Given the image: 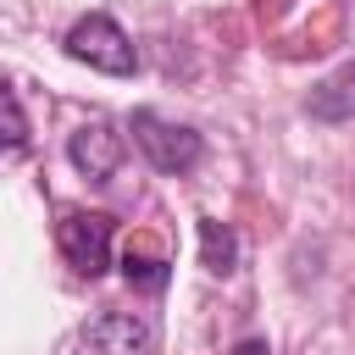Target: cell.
<instances>
[{
    "label": "cell",
    "mask_w": 355,
    "mask_h": 355,
    "mask_svg": "<svg viewBox=\"0 0 355 355\" xmlns=\"http://www.w3.org/2000/svg\"><path fill=\"white\" fill-rule=\"evenodd\" d=\"M67 161L78 166V178L111 183L116 166H122V133H116L111 122H83V128L67 139Z\"/></svg>",
    "instance_id": "5b68a950"
},
{
    "label": "cell",
    "mask_w": 355,
    "mask_h": 355,
    "mask_svg": "<svg viewBox=\"0 0 355 355\" xmlns=\"http://www.w3.org/2000/svg\"><path fill=\"white\" fill-rule=\"evenodd\" d=\"M28 155V116H22V100L11 83H0V166Z\"/></svg>",
    "instance_id": "ba28073f"
},
{
    "label": "cell",
    "mask_w": 355,
    "mask_h": 355,
    "mask_svg": "<svg viewBox=\"0 0 355 355\" xmlns=\"http://www.w3.org/2000/svg\"><path fill=\"white\" fill-rule=\"evenodd\" d=\"M233 355H272V349H266V338H244Z\"/></svg>",
    "instance_id": "30bf717a"
},
{
    "label": "cell",
    "mask_w": 355,
    "mask_h": 355,
    "mask_svg": "<svg viewBox=\"0 0 355 355\" xmlns=\"http://www.w3.org/2000/svg\"><path fill=\"white\" fill-rule=\"evenodd\" d=\"M55 244H61V255L78 277H100L111 266V216L105 211H61Z\"/></svg>",
    "instance_id": "3957f363"
},
{
    "label": "cell",
    "mask_w": 355,
    "mask_h": 355,
    "mask_svg": "<svg viewBox=\"0 0 355 355\" xmlns=\"http://www.w3.org/2000/svg\"><path fill=\"white\" fill-rule=\"evenodd\" d=\"M200 261H205V272H211V277H227V272L239 266V239H233V227H227V222L200 216Z\"/></svg>",
    "instance_id": "52a82bcc"
},
{
    "label": "cell",
    "mask_w": 355,
    "mask_h": 355,
    "mask_svg": "<svg viewBox=\"0 0 355 355\" xmlns=\"http://www.w3.org/2000/svg\"><path fill=\"white\" fill-rule=\"evenodd\" d=\"M83 344L94 355H155V322L139 311H100L83 327Z\"/></svg>",
    "instance_id": "277c9868"
},
{
    "label": "cell",
    "mask_w": 355,
    "mask_h": 355,
    "mask_svg": "<svg viewBox=\"0 0 355 355\" xmlns=\"http://www.w3.org/2000/svg\"><path fill=\"white\" fill-rule=\"evenodd\" d=\"M305 111H311L316 122H349V116H355V61H344L338 72H327L322 83H311Z\"/></svg>",
    "instance_id": "8992f818"
},
{
    "label": "cell",
    "mask_w": 355,
    "mask_h": 355,
    "mask_svg": "<svg viewBox=\"0 0 355 355\" xmlns=\"http://www.w3.org/2000/svg\"><path fill=\"white\" fill-rule=\"evenodd\" d=\"M67 55L83 61V67H94V72H105V78H133V72H139L133 39H128L105 11H89V17H78V22L67 28Z\"/></svg>",
    "instance_id": "6da1fadb"
},
{
    "label": "cell",
    "mask_w": 355,
    "mask_h": 355,
    "mask_svg": "<svg viewBox=\"0 0 355 355\" xmlns=\"http://www.w3.org/2000/svg\"><path fill=\"white\" fill-rule=\"evenodd\" d=\"M122 277L139 283V288H161V283H166V261H161V255H133V250H128V255H122Z\"/></svg>",
    "instance_id": "9c48e42d"
},
{
    "label": "cell",
    "mask_w": 355,
    "mask_h": 355,
    "mask_svg": "<svg viewBox=\"0 0 355 355\" xmlns=\"http://www.w3.org/2000/svg\"><path fill=\"white\" fill-rule=\"evenodd\" d=\"M128 133H133V144L150 155V166H155V172H172V178L194 172L200 155H205V139H200L194 128H178V122H166V116H155V111H133Z\"/></svg>",
    "instance_id": "7a4b0ae2"
}]
</instances>
